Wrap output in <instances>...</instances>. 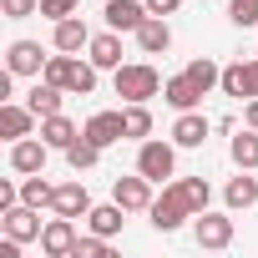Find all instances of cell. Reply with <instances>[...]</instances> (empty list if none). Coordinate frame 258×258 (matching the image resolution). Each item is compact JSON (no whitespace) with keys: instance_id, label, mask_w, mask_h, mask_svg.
Masks as SVG:
<instances>
[{"instance_id":"6da1fadb","label":"cell","mask_w":258,"mask_h":258,"mask_svg":"<svg viewBox=\"0 0 258 258\" xmlns=\"http://www.w3.org/2000/svg\"><path fill=\"white\" fill-rule=\"evenodd\" d=\"M162 76H157V66H147V61H121L116 66V96L121 101H152V96H162Z\"/></svg>"},{"instance_id":"7a4b0ae2","label":"cell","mask_w":258,"mask_h":258,"mask_svg":"<svg viewBox=\"0 0 258 258\" xmlns=\"http://www.w3.org/2000/svg\"><path fill=\"white\" fill-rule=\"evenodd\" d=\"M147 218H152V228H157V233H177V228H182L187 218H198V213H192V203L182 198V187H177V182H167V187H162V198H152Z\"/></svg>"},{"instance_id":"3957f363","label":"cell","mask_w":258,"mask_h":258,"mask_svg":"<svg viewBox=\"0 0 258 258\" xmlns=\"http://www.w3.org/2000/svg\"><path fill=\"white\" fill-rule=\"evenodd\" d=\"M137 172L142 177H152V182H167L172 172H177V142H142L137 147Z\"/></svg>"},{"instance_id":"277c9868","label":"cell","mask_w":258,"mask_h":258,"mask_svg":"<svg viewBox=\"0 0 258 258\" xmlns=\"http://www.w3.org/2000/svg\"><path fill=\"white\" fill-rule=\"evenodd\" d=\"M0 228H6L11 238H21V243H41V208H31V203H16V208H6L0 213Z\"/></svg>"},{"instance_id":"5b68a950","label":"cell","mask_w":258,"mask_h":258,"mask_svg":"<svg viewBox=\"0 0 258 258\" xmlns=\"http://www.w3.org/2000/svg\"><path fill=\"white\" fill-rule=\"evenodd\" d=\"M76 238H81V233H76V218H61V213H56V218L41 228V253H46V258H71Z\"/></svg>"},{"instance_id":"8992f818","label":"cell","mask_w":258,"mask_h":258,"mask_svg":"<svg viewBox=\"0 0 258 258\" xmlns=\"http://www.w3.org/2000/svg\"><path fill=\"white\" fill-rule=\"evenodd\" d=\"M46 51H41V41H11V51H6V71L11 76H41L46 71Z\"/></svg>"},{"instance_id":"52a82bcc","label":"cell","mask_w":258,"mask_h":258,"mask_svg":"<svg viewBox=\"0 0 258 258\" xmlns=\"http://www.w3.org/2000/svg\"><path fill=\"white\" fill-rule=\"evenodd\" d=\"M56 147H46L41 137H21V142H11V172H21V177H31V172H46V157H51Z\"/></svg>"},{"instance_id":"ba28073f","label":"cell","mask_w":258,"mask_h":258,"mask_svg":"<svg viewBox=\"0 0 258 258\" xmlns=\"http://www.w3.org/2000/svg\"><path fill=\"white\" fill-rule=\"evenodd\" d=\"M111 198H116L126 213H147V208H152V177H142V172L116 177V182H111Z\"/></svg>"},{"instance_id":"9c48e42d","label":"cell","mask_w":258,"mask_h":258,"mask_svg":"<svg viewBox=\"0 0 258 258\" xmlns=\"http://www.w3.org/2000/svg\"><path fill=\"white\" fill-rule=\"evenodd\" d=\"M192 238H198V248H228L233 243V218L228 213H198Z\"/></svg>"},{"instance_id":"30bf717a","label":"cell","mask_w":258,"mask_h":258,"mask_svg":"<svg viewBox=\"0 0 258 258\" xmlns=\"http://www.w3.org/2000/svg\"><path fill=\"white\" fill-rule=\"evenodd\" d=\"M81 137H91L96 147H111V142L126 137V116H121V111H91L86 126H81Z\"/></svg>"},{"instance_id":"8fae6325","label":"cell","mask_w":258,"mask_h":258,"mask_svg":"<svg viewBox=\"0 0 258 258\" xmlns=\"http://www.w3.org/2000/svg\"><path fill=\"white\" fill-rule=\"evenodd\" d=\"M203 96H208V91H203L187 71H182V76H167V86H162V101H167L172 111H198V106H203Z\"/></svg>"},{"instance_id":"7c38bea8","label":"cell","mask_w":258,"mask_h":258,"mask_svg":"<svg viewBox=\"0 0 258 258\" xmlns=\"http://www.w3.org/2000/svg\"><path fill=\"white\" fill-rule=\"evenodd\" d=\"M36 111L31 106H21V101H0V137H11V142H21V137H31L36 132Z\"/></svg>"},{"instance_id":"4fadbf2b","label":"cell","mask_w":258,"mask_h":258,"mask_svg":"<svg viewBox=\"0 0 258 258\" xmlns=\"http://www.w3.org/2000/svg\"><path fill=\"white\" fill-rule=\"evenodd\" d=\"M101 21H106V31H137L147 21V0H106Z\"/></svg>"},{"instance_id":"5bb4252c","label":"cell","mask_w":258,"mask_h":258,"mask_svg":"<svg viewBox=\"0 0 258 258\" xmlns=\"http://www.w3.org/2000/svg\"><path fill=\"white\" fill-rule=\"evenodd\" d=\"M51 213H61V218H86V213H91V192H86V182H81V177H76V182H61L56 198H51Z\"/></svg>"},{"instance_id":"9a60e30c","label":"cell","mask_w":258,"mask_h":258,"mask_svg":"<svg viewBox=\"0 0 258 258\" xmlns=\"http://www.w3.org/2000/svg\"><path fill=\"white\" fill-rule=\"evenodd\" d=\"M208 132H213V121L203 111H177V121H172V142L177 147H203Z\"/></svg>"},{"instance_id":"2e32d148","label":"cell","mask_w":258,"mask_h":258,"mask_svg":"<svg viewBox=\"0 0 258 258\" xmlns=\"http://www.w3.org/2000/svg\"><path fill=\"white\" fill-rule=\"evenodd\" d=\"M51 46H56V51H71V56H76V51H86V46H91V31H86V21H81V16H66V21H56V31H51Z\"/></svg>"},{"instance_id":"e0dca14e","label":"cell","mask_w":258,"mask_h":258,"mask_svg":"<svg viewBox=\"0 0 258 258\" xmlns=\"http://www.w3.org/2000/svg\"><path fill=\"white\" fill-rule=\"evenodd\" d=\"M132 36H137V46H142L147 56H162V51L172 46V26H167V16H147Z\"/></svg>"},{"instance_id":"ac0fdd59","label":"cell","mask_w":258,"mask_h":258,"mask_svg":"<svg viewBox=\"0 0 258 258\" xmlns=\"http://www.w3.org/2000/svg\"><path fill=\"white\" fill-rule=\"evenodd\" d=\"M86 56H91L96 71H116V66H121V31H101V36H91Z\"/></svg>"},{"instance_id":"d6986e66","label":"cell","mask_w":258,"mask_h":258,"mask_svg":"<svg viewBox=\"0 0 258 258\" xmlns=\"http://www.w3.org/2000/svg\"><path fill=\"white\" fill-rule=\"evenodd\" d=\"M76 137H81V126H76V121H71L66 111H56V116H41V142H46V147L66 152V147H71Z\"/></svg>"},{"instance_id":"ffe728a7","label":"cell","mask_w":258,"mask_h":258,"mask_svg":"<svg viewBox=\"0 0 258 258\" xmlns=\"http://www.w3.org/2000/svg\"><path fill=\"white\" fill-rule=\"evenodd\" d=\"M61 96H66V91H61L56 81H46V76H36V86L26 91V106H31L36 116H56V111H61Z\"/></svg>"},{"instance_id":"44dd1931","label":"cell","mask_w":258,"mask_h":258,"mask_svg":"<svg viewBox=\"0 0 258 258\" xmlns=\"http://www.w3.org/2000/svg\"><path fill=\"white\" fill-rule=\"evenodd\" d=\"M121 223H126V208H121L116 198L86 213V228H91V233H101V238H116V233H121Z\"/></svg>"},{"instance_id":"7402d4cb","label":"cell","mask_w":258,"mask_h":258,"mask_svg":"<svg viewBox=\"0 0 258 258\" xmlns=\"http://www.w3.org/2000/svg\"><path fill=\"white\" fill-rule=\"evenodd\" d=\"M223 96H238V101H253V66L248 61H233V66H223Z\"/></svg>"},{"instance_id":"603a6c76","label":"cell","mask_w":258,"mask_h":258,"mask_svg":"<svg viewBox=\"0 0 258 258\" xmlns=\"http://www.w3.org/2000/svg\"><path fill=\"white\" fill-rule=\"evenodd\" d=\"M223 203L238 213V208H253L258 203V177H248V167H238V177L223 187Z\"/></svg>"},{"instance_id":"cb8c5ba5","label":"cell","mask_w":258,"mask_h":258,"mask_svg":"<svg viewBox=\"0 0 258 258\" xmlns=\"http://www.w3.org/2000/svg\"><path fill=\"white\" fill-rule=\"evenodd\" d=\"M66 91H71V96H91V91H96V66H91V56H86V61H76V56L66 61Z\"/></svg>"},{"instance_id":"d4e9b609","label":"cell","mask_w":258,"mask_h":258,"mask_svg":"<svg viewBox=\"0 0 258 258\" xmlns=\"http://www.w3.org/2000/svg\"><path fill=\"white\" fill-rule=\"evenodd\" d=\"M121 116H126V142H147V137H152V111H147V101H126Z\"/></svg>"},{"instance_id":"484cf974","label":"cell","mask_w":258,"mask_h":258,"mask_svg":"<svg viewBox=\"0 0 258 258\" xmlns=\"http://www.w3.org/2000/svg\"><path fill=\"white\" fill-rule=\"evenodd\" d=\"M101 152H106V147H96L91 137H76V142L66 147V162H71V172H91V167L101 162Z\"/></svg>"},{"instance_id":"4316f807","label":"cell","mask_w":258,"mask_h":258,"mask_svg":"<svg viewBox=\"0 0 258 258\" xmlns=\"http://www.w3.org/2000/svg\"><path fill=\"white\" fill-rule=\"evenodd\" d=\"M228 152H233V162H238V167L258 172V132H253V126H248V132H238V137H233V147H228Z\"/></svg>"},{"instance_id":"83f0119b","label":"cell","mask_w":258,"mask_h":258,"mask_svg":"<svg viewBox=\"0 0 258 258\" xmlns=\"http://www.w3.org/2000/svg\"><path fill=\"white\" fill-rule=\"evenodd\" d=\"M51 198H56V187L46 182V172H31V177L21 182V203H31V208H51Z\"/></svg>"},{"instance_id":"f1b7e54d","label":"cell","mask_w":258,"mask_h":258,"mask_svg":"<svg viewBox=\"0 0 258 258\" xmlns=\"http://www.w3.org/2000/svg\"><path fill=\"white\" fill-rule=\"evenodd\" d=\"M177 187H182V198L192 203V213H208V203H213V187H208V177H177Z\"/></svg>"},{"instance_id":"f546056e","label":"cell","mask_w":258,"mask_h":258,"mask_svg":"<svg viewBox=\"0 0 258 258\" xmlns=\"http://www.w3.org/2000/svg\"><path fill=\"white\" fill-rule=\"evenodd\" d=\"M187 76H192V81H198L203 91H213V86L223 81V66H213L208 56H198V61H187Z\"/></svg>"},{"instance_id":"4dcf8cb0","label":"cell","mask_w":258,"mask_h":258,"mask_svg":"<svg viewBox=\"0 0 258 258\" xmlns=\"http://www.w3.org/2000/svg\"><path fill=\"white\" fill-rule=\"evenodd\" d=\"M71 258H111V238H101V233H91V238H76Z\"/></svg>"},{"instance_id":"1f68e13d","label":"cell","mask_w":258,"mask_h":258,"mask_svg":"<svg viewBox=\"0 0 258 258\" xmlns=\"http://www.w3.org/2000/svg\"><path fill=\"white\" fill-rule=\"evenodd\" d=\"M228 21L233 26H258V0H228Z\"/></svg>"},{"instance_id":"d6a6232c","label":"cell","mask_w":258,"mask_h":258,"mask_svg":"<svg viewBox=\"0 0 258 258\" xmlns=\"http://www.w3.org/2000/svg\"><path fill=\"white\" fill-rule=\"evenodd\" d=\"M81 11V0H41V16L56 26V21H66V16H76Z\"/></svg>"},{"instance_id":"836d02e7","label":"cell","mask_w":258,"mask_h":258,"mask_svg":"<svg viewBox=\"0 0 258 258\" xmlns=\"http://www.w3.org/2000/svg\"><path fill=\"white\" fill-rule=\"evenodd\" d=\"M0 11L11 21H26V16H41V0H0Z\"/></svg>"},{"instance_id":"e575fe53","label":"cell","mask_w":258,"mask_h":258,"mask_svg":"<svg viewBox=\"0 0 258 258\" xmlns=\"http://www.w3.org/2000/svg\"><path fill=\"white\" fill-rule=\"evenodd\" d=\"M182 0H147V16H177Z\"/></svg>"},{"instance_id":"d590c367","label":"cell","mask_w":258,"mask_h":258,"mask_svg":"<svg viewBox=\"0 0 258 258\" xmlns=\"http://www.w3.org/2000/svg\"><path fill=\"white\" fill-rule=\"evenodd\" d=\"M21 203V182H0V213Z\"/></svg>"},{"instance_id":"8d00e7d4","label":"cell","mask_w":258,"mask_h":258,"mask_svg":"<svg viewBox=\"0 0 258 258\" xmlns=\"http://www.w3.org/2000/svg\"><path fill=\"white\" fill-rule=\"evenodd\" d=\"M243 121H248V126H253V132H258V96L248 101V111H243Z\"/></svg>"},{"instance_id":"74e56055","label":"cell","mask_w":258,"mask_h":258,"mask_svg":"<svg viewBox=\"0 0 258 258\" xmlns=\"http://www.w3.org/2000/svg\"><path fill=\"white\" fill-rule=\"evenodd\" d=\"M248 66H253V96H258V61H248Z\"/></svg>"},{"instance_id":"f35d334b","label":"cell","mask_w":258,"mask_h":258,"mask_svg":"<svg viewBox=\"0 0 258 258\" xmlns=\"http://www.w3.org/2000/svg\"><path fill=\"white\" fill-rule=\"evenodd\" d=\"M253 31H258V26H253Z\"/></svg>"}]
</instances>
